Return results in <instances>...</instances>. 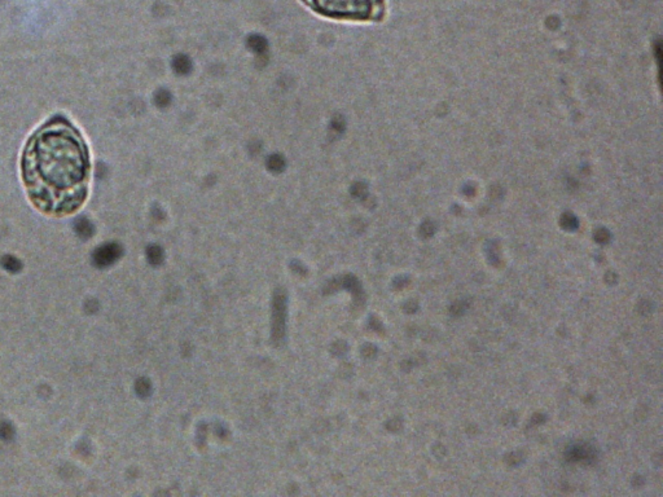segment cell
<instances>
[{
	"instance_id": "6",
	"label": "cell",
	"mask_w": 663,
	"mask_h": 497,
	"mask_svg": "<svg viewBox=\"0 0 663 497\" xmlns=\"http://www.w3.org/2000/svg\"><path fill=\"white\" fill-rule=\"evenodd\" d=\"M76 234H79L81 237L87 239V237H90L91 234H94V227L87 219H79V220H76Z\"/></svg>"
},
{
	"instance_id": "8",
	"label": "cell",
	"mask_w": 663,
	"mask_h": 497,
	"mask_svg": "<svg viewBox=\"0 0 663 497\" xmlns=\"http://www.w3.org/2000/svg\"><path fill=\"white\" fill-rule=\"evenodd\" d=\"M15 437V429L9 422H0V438L3 440H12Z\"/></svg>"
},
{
	"instance_id": "4",
	"label": "cell",
	"mask_w": 663,
	"mask_h": 497,
	"mask_svg": "<svg viewBox=\"0 0 663 497\" xmlns=\"http://www.w3.org/2000/svg\"><path fill=\"white\" fill-rule=\"evenodd\" d=\"M120 256H121V248L115 244H108L95 251L94 262L98 267H106L115 262Z\"/></svg>"
},
{
	"instance_id": "5",
	"label": "cell",
	"mask_w": 663,
	"mask_h": 497,
	"mask_svg": "<svg viewBox=\"0 0 663 497\" xmlns=\"http://www.w3.org/2000/svg\"><path fill=\"white\" fill-rule=\"evenodd\" d=\"M173 68L178 74H188L192 69V62L187 56L178 55L173 61Z\"/></svg>"
},
{
	"instance_id": "2",
	"label": "cell",
	"mask_w": 663,
	"mask_h": 497,
	"mask_svg": "<svg viewBox=\"0 0 663 497\" xmlns=\"http://www.w3.org/2000/svg\"><path fill=\"white\" fill-rule=\"evenodd\" d=\"M314 12L334 20L367 21L382 12V0H302Z\"/></svg>"
},
{
	"instance_id": "1",
	"label": "cell",
	"mask_w": 663,
	"mask_h": 497,
	"mask_svg": "<svg viewBox=\"0 0 663 497\" xmlns=\"http://www.w3.org/2000/svg\"><path fill=\"white\" fill-rule=\"evenodd\" d=\"M23 178L34 205L51 215H68L83 204L90 181V154L68 120L45 123L23 151Z\"/></svg>"
},
{
	"instance_id": "7",
	"label": "cell",
	"mask_w": 663,
	"mask_h": 497,
	"mask_svg": "<svg viewBox=\"0 0 663 497\" xmlns=\"http://www.w3.org/2000/svg\"><path fill=\"white\" fill-rule=\"evenodd\" d=\"M1 265L4 267V270H7L8 272H18L21 270L23 264L21 262L15 258V256H4L1 259Z\"/></svg>"
},
{
	"instance_id": "10",
	"label": "cell",
	"mask_w": 663,
	"mask_h": 497,
	"mask_svg": "<svg viewBox=\"0 0 663 497\" xmlns=\"http://www.w3.org/2000/svg\"><path fill=\"white\" fill-rule=\"evenodd\" d=\"M170 100H171V96H170V93L167 91H159L157 96H156V101H157L159 106L169 105Z\"/></svg>"
},
{
	"instance_id": "3",
	"label": "cell",
	"mask_w": 663,
	"mask_h": 497,
	"mask_svg": "<svg viewBox=\"0 0 663 497\" xmlns=\"http://www.w3.org/2000/svg\"><path fill=\"white\" fill-rule=\"evenodd\" d=\"M565 457L570 462H586V464H592L597 457L595 447L589 443L579 442L569 445L566 450Z\"/></svg>"
},
{
	"instance_id": "9",
	"label": "cell",
	"mask_w": 663,
	"mask_h": 497,
	"mask_svg": "<svg viewBox=\"0 0 663 497\" xmlns=\"http://www.w3.org/2000/svg\"><path fill=\"white\" fill-rule=\"evenodd\" d=\"M268 167L273 171L283 170L284 168V159L279 157V156H272L271 159H268Z\"/></svg>"
}]
</instances>
